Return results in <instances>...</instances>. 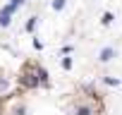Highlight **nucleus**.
Here are the masks:
<instances>
[{
    "instance_id": "1a4fd4ad",
    "label": "nucleus",
    "mask_w": 122,
    "mask_h": 115,
    "mask_svg": "<svg viewBox=\"0 0 122 115\" xmlns=\"http://www.w3.org/2000/svg\"><path fill=\"white\" fill-rule=\"evenodd\" d=\"M5 89H7V84H5L3 79H0V91H5Z\"/></svg>"
},
{
    "instance_id": "39448f33",
    "label": "nucleus",
    "mask_w": 122,
    "mask_h": 115,
    "mask_svg": "<svg viewBox=\"0 0 122 115\" xmlns=\"http://www.w3.org/2000/svg\"><path fill=\"white\" fill-rule=\"evenodd\" d=\"M22 5H24V0H12V3H10L12 10H17V7H22Z\"/></svg>"
},
{
    "instance_id": "20e7f679",
    "label": "nucleus",
    "mask_w": 122,
    "mask_h": 115,
    "mask_svg": "<svg viewBox=\"0 0 122 115\" xmlns=\"http://www.w3.org/2000/svg\"><path fill=\"white\" fill-rule=\"evenodd\" d=\"M65 7V0H53V10H62Z\"/></svg>"
},
{
    "instance_id": "6e6552de",
    "label": "nucleus",
    "mask_w": 122,
    "mask_h": 115,
    "mask_svg": "<svg viewBox=\"0 0 122 115\" xmlns=\"http://www.w3.org/2000/svg\"><path fill=\"white\" fill-rule=\"evenodd\" d=\"M34 26H36V19H34V17H31V19H29V22H26V29H29V31H31V29H34Z\"/></svg>"
},
{
    "instance_id": "f03ea898",
    "label": "nucleus",
    "mask_w": 122,
    "mask_h": 115,
    "mask_svg": "<svg viewBox=\"0 0 122 115\" xmlns=\"http://www.w3.org/2000/svg\"><path fill=\"white\" fill-rule=\"evenodd\" d=\"M112 55H115V50H112V48H103V50H101V55H98V60H101V63H110V60H112Z\"/></svg>"
},
{
    "instance_id": "0eeeda50",
    "label": "nucleus",
    "mask_w": 122,
    "mask_h": 115,
    "mask_svg": "<svg viewBox=\"0 0 122 115\" xmlns=\"http://www.w3.org/2000/svg\"><path fill=\"white\" fill-rule=\"evenodd\" d=\"M110 22H112V15L105 12V15H103V24H110Z\"/></svg>"
},
{
    "instance_id": "7ed1b4c3",
    "label": "nucleus",
    "mask_w": 122,
    "mask_h": 115,
    "mask_svg": "<svg viewBox=\"0 0 122 115\" xmlns=\"http://www.w3.org/2000/svg\"><path fill=\"white\" fill-rule=\"evenodd\" d=\"M74 115H93V110H91V108H89V105H79V108H77V113H74Z\"/></svg>"
},
{
    "instance_id": "423d86ee",
    "label": "nucleus",
    "mask_w": 122,
    "mask_h": 115,
    "mask_svg": "<svg viewBox=\"0 0 122 115\" xmlns=\"http://www.w3.org/2000/svg\"><path fill=\"white\" fill-rule=\"evenodd\" d=\"M62 67H65V70L72 67V58H65V60H62Z\"/></svg>"
},
{
    "instance_id": "f257e3e1",
    "label": "nucleus",
    "mask_w": 122,
    "mask_h": 115,
    "mask_svg": "<svg viewBox=\"0 0 122 115\" xmlns=\"http://www.w3.org/2000/svg\"><path fill=\"white\" fill-rule=\"evenodd\" d=\"M12 12H15V10H12L10 5H5V7H3V12H0V26H7V24H10Z\"/></svg>"
}]
</instances>
